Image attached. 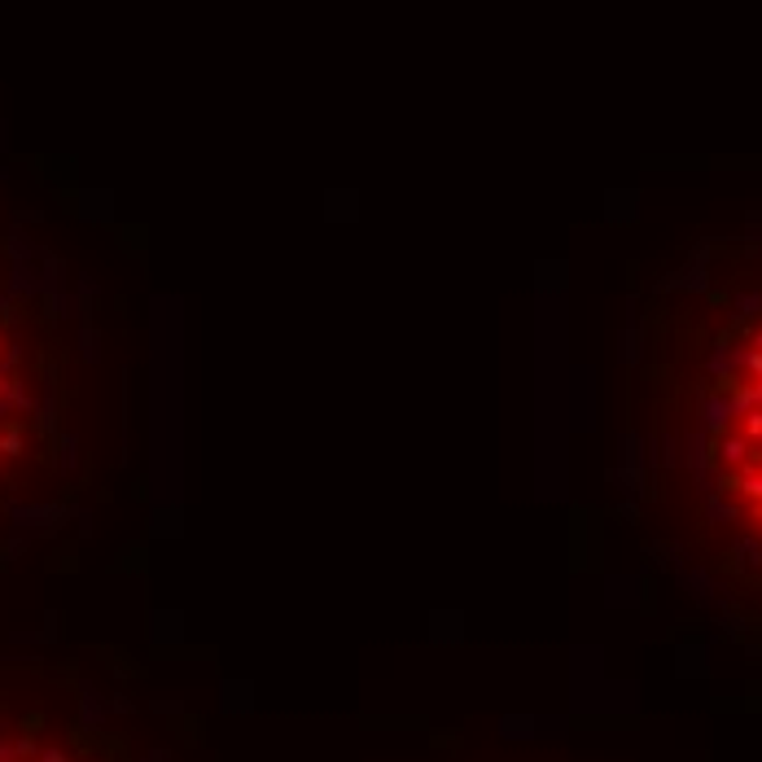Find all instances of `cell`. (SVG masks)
Listing matches in <instances>:
<instances>
[{"label":"cell","instance_id":"cell-1","mask_svg":"<svg viewBox=\"0 0 762 762\" xmlns=\"http://www.w3.org/2000/svg\"><path fill=\"white\" fill-rule=\"evenodd\" d=\"M644 460L679 561L762 622V276L657 311L644 342Z\"/></svg>","mask_w":762,"mask_h":762}]
</instances>
